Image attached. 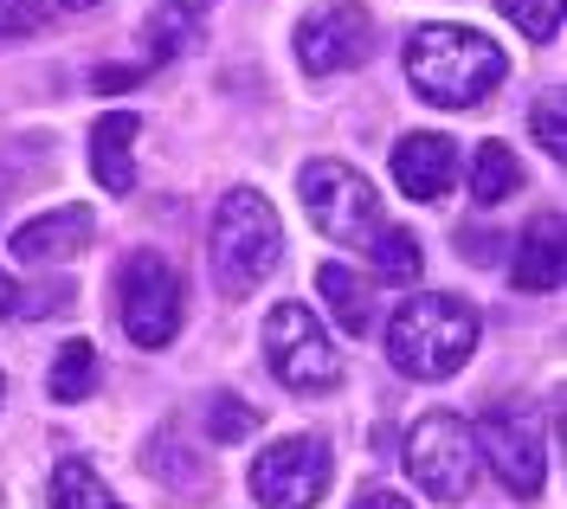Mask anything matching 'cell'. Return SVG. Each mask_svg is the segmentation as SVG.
Segmentation results:
<instances>
[{
    "mask_svg": "<svg viewBox=\"0 0 567 509\" xmlns=\"http://www.w3.org/2000/svg\"><path fill=\"white\" fill-rule=\"evenodd\" d=\"M477 355V310L464 297L425 291L406 297L388 323V362L406 381H452Z\"/></svg>",
    "mask_w": 567,
    "mask_h": 509,
    "instance_id": "2",
    "label": "cell"
},
{
    "mask_svg": "<svg viewBox=\"0 0 567 509\" xmlns=\"http://www.w3.org/2000/svg\"><path fill=\"white\" fill-rule=\"evenodd\" d=\"M368 252H374V278H388V284H413L420 264H425L420 239H413L406 226H381V232L368 239Z\"/></svg>",
    "mask_w": 567,
    "mask_h": 509,
    "instance_id": "19",
    "label": "cell"
},
{
    "mask_svg": "<svg viewBox=\"0 0 567 509\" xmlns=\"http://www.w3.org/2000/svg\"><path fill=\"white\" fill-rule=\"evenodd\" d=\"M317 291H322V303H329V316L349 329V335H368V329H374V310H368V284L354 278L349 264H322V271H317Z\"/></svg>",
    "mask_w": 567,
    "mask_h": 509,
    "instance_id": "16",
    "label": "cell"
},
{
    "mask_svg": "<svg viewBox=\"0 0 567 509\" xmlns=\"http://www.w3.org/2000/svg\"><path fill=\"white\" fill-rule=\"evenodd\" d=\"M45 20V0H0V39L7 33H33Z\"/></svg>",
    "mask_w": 567,
    "mask_h": 509,
    "instance_id": "24",
    "label": "cell"
},
{
    "mask_svg": "<svg viewBox=\"0 0 567 509\" xmlns=\"http://www.w3.org/2000/svg\"><path fill=\"white\" fill-rule=\"evenodd\" d=\"M452 175H458V148L452 136H432V129H413L393 143V181L406 200H445L452 194Z\"/></svg>",
    "mask_w": 567,
    "mask_h": 509,
    "instance_id": "11",
    "label": "cell"
},
{
    "mask_svg": "<svg viewBox=\"0 0 567 509\" xmlns=\"http://www.w3.org/2000/svg\"><path fill=\"white\" fill-rule=\"evenodd\" d=\"M516 187H523L516 148L509 143H477V155H471V194H477V207H503Z\"/></svg>",
    "mask_w": 567,
    "mask_h": 509,
    "instance_id": "15",
    "label": "cell"
},
{
    "mask_svg": "<svg viewBox=\"0 0 567 509\" xmlns=\"http://www.w3.org/2000/svg\"><path fill=\"white\" fill-rule=\"evenodd\" d=\"M496 7H503V20L523 39H535V45H548V39L561 33V0H496Z\"/></svg>",
    "mask_w": 567,
    "mask_h": 509,
    "instance_id": "21",
    "label": "cell"
},
{
    "mask_svg": "<svg viewBox=\"0 0 567 509\" xmlns=\"http://www.w3.org/2000/svg\"><path fill=\"white\" fill-rule=\"evenodd\" d=\"M59 303H71V284H39V291H27L20 278L0 271V316H7V323H13V316H52Z\"/></svg>",
    "mask_w": 567,
    "mask_h": 509,
    "instance_id": "20",
    "label": "cell"
},
{
    "mask_svg": "<svg viewBox=\"0 0 567 509\" xmlns=\"http://www.w3.org/2000/svg\"><path fill=\"white\" fill-rule=\"evenodd\" d=\"M251 426H258V413H251V406H239L233 394H226V401H219V406L207 413V433L219 438V445H233V438H246Z\"/></svg>",
    "mask_w": 567,
    "mask_h": 509,
    "instance_id": "23",
    "label": "cell"
},
{
    "mask_svg": "<svg viewBox=\"0 0 567 509\" xmlns=\"http://www.w3.org/2000/svg\"><path fill=\"white\" fill-rule=\"evenodd\" d=\"M213 278L226 297H251L284 258V226L278 207L258 194V187H233L213 214Z\"/></svg>",
    "mask_w": 567,
    "mask_h": 509,
    "instance_id": "3",
    "label": "cell"
},
{
    "mask_svg": "<svg viewBox=\"0 0 567 509\" xmlns=\"http://www.w3.org/2000/svg\"><path fill=\"white\" fill-rule=\"evenodd\" d=\"M406 477L420 484L432 503H464L471 484H477V438H471V419L458 413H425L420 426L406 433V451H400Z\"/></svg>",
    "mask_w": 567,
    "mask_h": 509,
    "instance_id": "4",
    "label": "cell"
},
{
    "mask_svg": "<svg viewBox=\"0 0 567 509\" xmlns=\"http://www.w3.org/2000/svg\"><path fill=\"white\" fill-rule=\"evenodd\" d=\"M406 77H413V91H420L425 104L477 110L509 77V59H503V45L491 33L439 20V27H420V33L406 39Z\"/></svg>",
    "mask_w": 567,
    "mask_h": 509,
    "instance_id": "1",
    "label": "cell"
},
{
    "mask_svg": "<svg viewBox=\"0 0 567 509\" xmlns=\"http://www.w3.org/2000/svg\"><path fill=\"white\" fill-rule=\"evenodd\" d=\"M45 387H52V401H65V406L91 401V394H97V349H91L84 335L65 342L59 362H52V374H45Z\"/></svg>",
    "mask_w": 567,
    "mask_h": 509,
    "instance_id": "18",
    "label": "cell"
},
{
    "mask_svg": "<svg viewBox=\"0 0 567 509\" xmlns=\"http://www.w3.org/2000/svg\"><path fill=\"white\" fill-rule=\"evenodd\" d=\"M297 194H303V214L322 226V239H336V246H361L381 232V194L349 162H303Z\"/></svg>",
    "mask_w": 567,
    "mask_h": 509,
    "instance_id": "6",
    "label": "cell"
},
{
    "mask_svg": "<svg viewBox=\"0 0 567 509\" xmlns=\"http://www.w3.org/2000/svg\"><path fill=\"white\" fill-rule=\"evenodd\" d=\"M59 7H65V13H91V7H97V0H59Z\"/></svg>",
    "mask_w": 567,
    "mask_h": 509,
    "instance_id": "28",
    "label": "cell"
},
{
    "mask_svg": "<svg viewBox=\"0 0 567 509\" xmlns=\"http://www.w3.org/2000/svg\"><path fill=\"white\" fill-rule=\"evenodd\" d=\"M168 7H181L187 20H200V13H207V0H168Z\"/></svg>",
    "mask_w": 567,
    "mask_h": 509,
    "instance_id": "27",
    "label": "cell"
},
{
    "mask_svg": "<svg viewBox=\"0 0 567 509\" xmlns=\"http://www.w3.org/2000/svg\"><path fill=\"white\" fill-rule=\"evenodd\" d=\"M354 509H413V503H406V497H393V490H361Z\"/></svg>",
    "mask_w": 567,
    "mask_h": 509,
    "instance_id": "26",
    "label": "cell"
},
{
    "mask_svg": "<svg viewBox=\"0 0 567 509\" xmlns=\"http://www.w3.org/2000/svg\"><path fill=\"white\" fill-rule=\"evenodd\" d=\"M91 232H97L91 207H52V214L27 219V226L13 232V258H20V264H59V258L84 252Z\"/></svg>",
    "mask_w": 567,
    "mask_h": 509,
    "instance_id": "12",
    "label": "cell"
},
{
    "mask_svg": "<svg viewBox=\"0 0 567 509\" xmlns=\"http://www.w3.org/2000/svg\"><path fill=\"white\" fill-rule=\"evenodd\" d=\"M496 246H503L496 232H477V226H471V232H458V252L471 258V264H496Z\"/></svg>",
    "mask_w": 567,
    "mask_h": 509,
    "instance_id": "25",
    "label": "cell"
},
{
    "mask_svg": "<svg viewBox=\"0 0 567 509\" xmlns=\"http://www.w3.org/2000/svg\"><path fill=\"white\" fill-rule=\"evenodd\" d=\"M509 284L516 291H529V297H542V291H561V219L555 214H542L516 239V258H509Z\"/></svg>",
    "mask_w": 567,
    "mask_h": 509,
    "instance_id": "14",
    "label": "cell"
},
{
    "mask_svg": "<svg viewBox=\"0 0 567 509\" xmlns=\"http://www.w3.org/2000/svg\"><path fill=\"white\" fill-rule=\"evenodd\" d=\"M45 503H52V509H123V503H116V490H110V484L91 471L84 458H65V465L52 471V484H45Z\"/></svg>",
    "mask_w": 567,
    "mask_h": 509,
    "instance_id": "17",
    "label": "cell"
},
{
    "mask_svg": "<svg viewBox=\"0 0 567 509\" xmlns=\"http://www.w3.org/2000/svg\"><path fill=\"white\" fill-rule=\"evenodd\" d=\"M136 136H142V116L136 110H110L91 123V175L104 194H130L136 187Z\"/></svg>",
    "mask_w": 567,
    "mask_h": 509,
    "instance_id": "13",
    "label": "cell"
},
{
    "mask_svg": "<svg viewBox=\"0 0 567 509\" xmlns=\"http://www.w3.org/2000/svg\"><path fill=\"white\" fill-rule=\"evenodd\" d=\"M329 477H336L329 438L297 433V438H278L271 451H258V465H251V497L265 509H310V503H322Z\"/></svg>",
    "mask_w": 567,
    "mask_h": 509,
    "instance_id": "9",
    "label": "cell"
},
{
    "mask_svg": "<svg viewBox=\"0 0 567 509\" xmlns=\"http://www.w3.org/2000/svg\"><path fill=\"white\" fill-rule=\"evenodd\" d=\"M471 438H477V458H491V471L503 477L509 497H542L548 458H542V419H535L529 401L491 406V413L471 426Z\"/></svg>",
    "mask_w": 567,
    "mask_h": 509,
    "instance_id": "7",
    "label": "cell"
},
{
    "mask_svg": "<svg viewBox=\"0 0 567 509\" xmlns=\"http://www.w3.org/2000/svg\"><path fill=\"white\" fill-rule=\"evenodd\" d=\"M368 59H374V20H368V7L329 0L317 13H303V27H297V65L310 77L354 72V65H368Z\"/></svg>",
    "mask_w": 567,
    "mask_h": 509,
    "instance_id": "10",
    "label": "cell"
},
{
    "mask_svg": "<svg viewBox=\"0 0 567 509\" xmlns=\"http://www.w3.org/2000/svg\"><path fill=\"white\" fill-rule=\"evenodd\" d=\"M123 297V335L136 349H168L181 329V271L162 252H136L116 278Z\"/></svg>",
    "mask_w": 567,
    "mask_h": 509,
    "instance_id": "8",
    "label": "cell"
},
{
    "mask_svg": "<svg viewBox=\"0 0 567 509\" xmlns=\"http://www.w3.org/2000/svg\"><path fill=\"white\" fill-rule=\"evenodd\" d=\"M0 394H7V381H0Z\"/></svg>",
    "mask_w": 567,
    "mask_h": 509,
    "instance_id": "29",
    "label": "cell"
},
{
    "mask_svg": "<svg viewBox=\"0 0 567 509\" xmlns=\"http://www.w3.org/2000/svg\"><path fill=\"white\" fill-rule=\"evenodd\" d=\"M265 367L278 374L290 394H329L342 387V349L303 303H278L265 323Z\"/></svg>",
    "mask_w": 567,
    "mask_h": 509,
    "instance_id": "5",
    "label": "cell"
},
{
    "mask_svg": "<svg viewBox=\"0 0 567 509\" xmlns=\"http://www.w3.org/2000/svg\"><path fill=\"white\" fill-rule=\"evenodd\" d=\"M529 123H535V143H542L548 155H555V162H561V155H567V129H561V91H548V97H542V104L529 110Z\"/></svg>",
    "mask_w": 567,
    "mask_h": 509,
    "instance_id": "22",
    "label": "cell"
}]
</instances>
